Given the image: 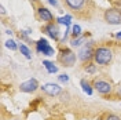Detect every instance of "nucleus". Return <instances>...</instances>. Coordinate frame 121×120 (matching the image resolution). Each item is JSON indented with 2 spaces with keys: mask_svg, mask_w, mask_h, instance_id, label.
<instances>
[{
  "mask_svg": "<svg viewBox=\"0 0 121 120\" xmlns=\"http://www.w3.org/2000/svg\"><path fill=\"white\" fill-rule=\"evenodd\" d=\"M113 60V51L109 47H96L94 51V61L96 65H109Z\"/></svg>",
  "mask_w": 121,
  "mask_h": 120,
  "instance_id": "obj_1",
  "label": "nucleus"
},
{
  "mask_svg": "<svg viewBox=\"0 0 121 120\" xmlns=\"http://www.w3.org/2000/svg\"><path fill=\"white\" fill-rule=\"evenodd\" d=\"M58 62L66 68H72L76 64V54L70 48H62L58 54Z\"/></svg>",
  "mask_w": 121,
  "mask_h": 120,
  "instance_id": "obj_2",
  "label": "nucleus"
},
{
  "mask_svg": "<svg viewBox=\"0 0 121 120\" xmlns=\"http://www.w3.org/2000/svg\"><path fill=\"white\" fill-rule=\"evenodd\" d=\"M103 19L109 25H120L121 23V10H118V8H107L103 13Z\"/></svg>",
  "mask_w": 121,
  "mask_h": 120,
  "instance_id": "obj_3",
  "label": "nucleus"
},
{
  "mask_svg": "<svg viewBox=\"0 0 121 120\" xmlns=\"http://www.w3.org/2000/svg\"><path fill=\"white\" fill-rule=\"evenodd\" d=\"M92 87L98 91L99 94H102V95L110 94V92H112V90H113L112 83L106 82V80H102V79H95V80H94V83H92Z\"/></svg>",
  "mask_w": 121,
  "mask_h": 120,
  "instance_id": "obj_4",
  "label": "nucleus"
},
{
  "mask_svg": "<svg viewBox=\"0 0 121 120\" xmlns=\"http://www.w3.org/2000/svg\"><path fill=\"white\" fill-rule=\"evenodd\" d=\"M40 88L44 91L45 94H48L50 97H56V95L62 94V87L59 84H54V83L43 84V86H40Z\"/></svg>",
  "mask_w": 121,
  "mask_h": 120,
  "instance_id": "obj_5",
  "label": "nucleus"
},
{
  "mask_svg": "<svg viewBox=\"0 0 121 120\" xmlns=\"http://www.w3.org/2000/svg\"><path fill=\"white\" fill-rule=\"evenodd\" d=\"M37 88H40V86L36 79H29L26 82L21 83V86H19V90L22 92H35Z\"/></svg>",
  "mask_w": 121,
  "mask_h": 120,
  "instance_id": "obj_6",
  "label": "nucleus"
},
{
  "mask_svg": "<svg viewBox=\"0 0 121 120\" xmlns=\"http://www.w3.org/2000/svg\"><path fill=\"white\" fill-rule=\"evenodd\" d=\"M37 17H39L40 21H43V22H45V23L54 22V15L51 14V11L47 7H43V6H40V7L37 8Z\"/></svg>",
  "mask_w": 121,
  "mask_h": 120,
  "instance_id": "obj_7",
  "label": "nucleus"
},
{
  "mask_svg": "<svg viewBox=\"0 0 121 120\" xmlns=\"http://www.w3.org/2000/svg\"><path fill=\"white\" fill-rule=\"evenodd\" d=\"M44 32L54 40H59V26L56 22H51V23H47L44 26Z\"/></svg>",
  "mask_w": 121,
  "mask_h": 120,
  "instance_id": "obj_8",
  "label": "nucleus"
},
{
  "mask_svg": "<svg viewBox=\"0 0 121 120\" xmlns=\"http://www.w3.org/2000/svg\"><path fill=\"white\" fill-rule=\"evenodd\" d=\"M94 51H95V50H92L90 44L88 46L85 44L83 48L80 50V53H78V58L83 61V62H85V61H91L92 58H94Z\"/></svg>",
  "mask_w": 121,
  "mask_h": 120,
  "instance_id": "obj_9",
  "label": "nucleus"
},
{
  "mask_svg": "<svg viewBox=\"0 0 121 120\" xmlns=\"http://www.w3.org/2000/svg\"><path fill=\"white\" fill-rule=\"evenodd\" d=\"M65 3H66V6L69 8H72L73 11H81V8L84 7V4H85V0H63Z\"/></svg>",
  "mask_w": 121,
  "mask_h": 120,
  "instance_id": "obj_10",
  "label": "nucleus"
},
{
  "mask_svg": "<svg viewBox=\"0 0 121 120\" xmlns=\"http://www.w3.org/2000/svg\"><path fill=\"white\" fill-rule=\"evenodd\" d=\"M48 47H50V44H48V42L45 39H40V40L36 42V50L39 53H44Z\"/></svg>",
  "mask_w": 121,
  "mask_h": 120,
  "instance_id": "obj_11",
  "label": "nucleus"
},
{
  "mask_svg": "<svg viewBox=\"0 0 121 120\" xmlns=\"http://www.w3.org/2000/svg\"><path fill=\"white\" fill-rule=\"evenodd\" d=\"M43 65L45 66V69L48 70V73H56L58 72V66L54 65V62H50V61H43Z\"/></svg>",
  "mask_w": 121,
  "mask_h": 120,
  "instance_id": "obj_12",
  "label": "nucleus"
},
{
  "mask_svg": "<svg viewBox=\"0 0 121 120\" xmlns=\"http://www.w3.org/2000/svg\"><path fill=\"white\" fill-rule=\"evenodd\" d=\"M80 84H81V87H83L84 92H87L88 95H91V94H92V86L90 84V82H87L85 79H83V80L80 82Z\"/></svg>",
  "mask_w": 121,
  "mask_h": 120,
  "instance_id": "obj_13",
  "label": "nucleus"
},
{
  "mask_svg": "<svg viewBox=\"0 0 121 120\" xmlns=\"http://www.w3.org/2000/svg\"><path fill=\"white\" fill-rule=\"evenodd\" d=\"M19 51H21V54H23V57H25L26 60H30V58H32V55H30V50L25 44L19 46Z\"/></svg>",
  "mask_w": 121,
  "mask_h": 120,
  "instance_id": "obj_14",
  "label": "nucleus"
},
{
  "mask_svg": "<svg viewBox=\"0 0 121 120\" xmlns=\"http://www.w3.org/2000/svg\"><path fill=\"white\" fill-rule=\"evenodd\" d=\"M81 36V28L78 26V25H74L73 28H72V37L73 39H77Z\"/></svg>",
  "mask_w": 121,
  "mask_h": 120,
  "instance_id": "obj_15",
  "label": "nucleus"
},
{
  "mask_svg": "<svg viewBox=\"0 0 121 120\" xmlns=\"http://www.w3.org/2000/svg\"><path fill=\"white\" fill-rule=\"evenodd\" d=\"M102 120H121V116L116 115V113H105Z\"/></svg>",
  "mask_w": 121,
  "mask_h": 120,
  "instance_id": "obj_16",
  "label": "nucleus"
},
{
  "mask_svg": "<svg viewBox=\"0 0 121 120\" xmlns=\"http://www.w3.org/2000/svg\"><path fill=\"white\" fill-rule=\"evenodd\" d=\"M70 19H72V17H70V15H65V17H59V18H56V23H63V25H70Z\"/></svg>",
  "mask_w": 121,
  "mask_h": 120,
  "instance_id": "obj_17",
  "label": "nucleus"
},
{
  "mask_svg": "<svg viewBox=\"0 0 121 120\" xmlns=\"http://www.w3.org/2000/svg\"><path fill=\"white\" fill-rule=\"evenodd\" d=\"M84 40H85L84 36H80V37H77V39H73V40H72V46H73V47H78V46H81V43H83Z\"/></svg>",
  "mask_w": 121,
  "mask_h": 120,
  "instance_id": "obj_18",
  "label": "nucleus"
},
{
  "mask_svg": "<svg viewBox=\"0 0 121 120\" xmlns=\"http://www.w3.org/2000/svg\"><path fill=\"white\" fill-rule=\"evenodd\" d=\"M6 47H7V48H10V50H13V51H15L17 48H19L18 46L15 44L14 40H7V42H6Z\"/></svg>",
  "mask_w": 121,
  "mask_h": 120,
  "instance_id": "obj_19",
  "label": "nucleus"
},
{
  "mask_svg": "<svg viewBox=\"0 0 121 120\" xmlns=\"http://www.w3.org/2000/svg\"><path fill=\"white\" fill-rule=\"evenodd\" d=\"M84 69H85V72H87V73H91V75H94V73L96 72V66H95L94 64H88Z\"/></svg>",
  "mask_w": 121,
  "mask_h": 120,
  "instance_id": "obj_20",
  "label": "nucleus"
},
{
  "mask_svg": "<svg viewBox=\"0 0 121 120\" xmlns=\"http://www.w3.org/2000/svg\"><path fill=\"white\" fill-rule=\"evenodd\" d=\"M58 79H59V82H62V83H68L69 82V76L68 75H60Z\"/></svg>",
  "mask_w": 121,
  "mask_h": 120,
  "instance_id": "obj_21",
  "label": "nucleus"
},
{
  "mask_svg": "<svg viewBox=\"0 0 121 120\" xmlns=\"http://www.w3.org/2000/svg\"><path fill=\"white\" fill-rule=\"evenodd\" d=\"M50 4H52V6H58V3H56V0H47Z\"/></svg>",
  "mask_w": 121,
  "mask_h": 120,
  "instance_id": "obj_22",
  "label": "nucleus"
},
{
  "mask_svg": "<svg viewBox=\"0 0 121 120\" xmlns=\"http://www.w3.org/2000/svg\"><path fill=\"white\" fill-rule=\"evenodd\" d=\"M0 10H1V14H3V15L6 14V8L3 7V6H1V8H0Z\"/></svg>",
  "mask_w": 121,
  "mask_h": 120,
  "instance_id": "obj_23",
  "label": "nucleus"
},
{
  "mask_svg": "<svg viewBox=\"0 0 121 120\" xmlns=\"http://www.w3.org/2000/svg\"><path fill=\"white\" fill-rule=\"evenodd\" d=\"M116 37H117V39H121V32H118V33L116 35Z\"/></svg>",
  "mask_w": 121,
  "mask_h": 120,
  "instance_id": "obj_24",
  "label": "nucleus"
},
{
  "mask_svg": "<svg viewBox=\"0 0 121 120\" xmlns=\"http://www.w3.org/2000/svg\"><path fill=\"white\" fill-rule=\"evenodd\" d=\"M13 120H18V119H13Z\"/></svg>",
  "mask_w": 121,
  "mask_h": 120,
  "instance_id": "obj_25",
  "label": "nucleus"
}]
</instances>
